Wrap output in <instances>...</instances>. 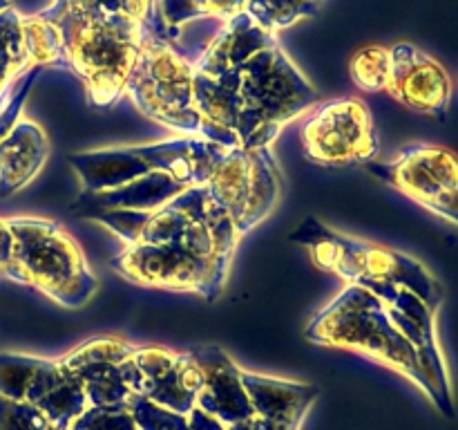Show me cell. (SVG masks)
Instances as JSON below:
<instances>
[{
  "label": "cell",
  "instance_id": "2e32d148",
  "mask_svg": "<svg viewBox=\"0 0 458 430\" xmlns=\"http://www.w3.org/2000/svg\"><path fill=\"white\" fill-rule=\"evenodd\" d=\"M134 363L141 372L143 397L179 415H191L204 388V372L191 352L137 345Z\"/></svg>",
  "mask_w": 458,
  "mask_h": 430
},
{
  "label": "cell",
  "instance_id": "30bf717a",
  "mask_svg": "<svg viewBox=\"0 0 458 430\" xmlns=\"http://www.w3.org/2000/svg\"><path fill=\"white\" fill-rule=\"evenodd\" d=\"M365 170L458 227V152L438 143H411L394 159L369 161Z\"/></svg>",
  "mask_w": 458,
  "mask_h": 430
},
{
  "label": "cell",
  "instance_id": "cb8c5ba5",
  "mask_svg": "<svg viewBox=\"0 0 458 430\" xmlns=\"http://www.w3.org/2000/svg\"><path fill=\"white\" fill-rule=\"evenodd\" d=\"M128 412L132 415L139 430H191L188 415H179V412L168 410V408L150 401L143 394H137L128 403Z\"/></svg>",
  "mask_w": 458,
  "mask_h": 430
},
{
  "label": "cell",
  "instance_id": "5bb4252c",
  "mask_svg": "<svg viewBox=\"0 0 458 430\" xmlns=\"http://www.w3.org/2000/svg\"><path fill=\"white\" fill-rule=\"evenodd\" d=\"M134 349L137 345L121 336H97L63 354L61 363L81 379L89 408L128 410V403L141 394Z\"/></svg>",
  "mask_w": 458,
  "mask_h": 430
},
{
  "label": "cell",
  "instance_id": "8992f818",
  "mask_svg": "<svg viewBox=\"0 0 458 430\" xmlns=\"http://www.w3.org/2000/svg\"><path fill=\"white\" fill-rule=\"evenodd\" d=\"M192 76L195 70L186 54L179 52L164 36L143 30L141 47L125 83V94H130L141 115L174 130L179 137L213 142V130L195 108Z\"/></svg>",
  "mask_w": 458,
  "mask_h": 430
},
{
  "label": "cell",
  "instance_id": "277c9868",
  "mask_svg": "<svg viewBox=\"0 0 458 430\" xmlns=\"http://www.w3.org/2000/svg\"><path fill=\"white\" fill-rule=\"evenodd\" d=\"M291 240L304 246L318 267L334 271L347 285L362 289L374 285L405 287L437 309H441L445 298L437 276L416 258L376 242L344 236L316 218L304 219L291 233Z\"/></svg>",
  "mask_w": 458,
  "mask_h": 430
},
{
  "label": "cell",
  "instance_id": "83f0119b",
  "mask_svg": "<svg viewBox=\"0 0 458 430\" xmlns=\"http://www.w3.org/2000/svg\"><path fill=\"white\" fill-rule=\"evenodd\" d=\"M250 430H300V424H280V421L259 419V417H250L249 419Z\"/></svg>",
  "mask_w": 458,
  "mask_h": 430
},
{
  "label": "cell",
  "instance_id": "7402d4cb",
  "mask_svg": "<svg viewBox=\"0 0 458 430\" xmlns=\"http://www.w3.org/2000/svg\"><path fill=\"white\" fill-rule=\"evenodd\" d=\"M322 0H249L246 13L271 34L298 22L300 18H311L320 9Z\"/></svg>",
  "mask_w": 458,
  "mask_h": 430
},
{
  "label": "cell",
  "instance_id": "ac0fdd59",
  "mask_svg": "<svg viewBox=\"0 0 458 430\" xmlns=\"http://www.w3.org/2000/svg\"><path fill=\"white\" fill-rule=\"evenodd\" d=\"M276 40V34L259 27L249 13L242 12L231 21H222L215 27L213 36L192 56V70L195 74L215 79V76H222L224 72L240 67L255 52L268 47Z\"/></svg>",
  "mask_w": 458,
  "mask_h": 430
},
{
  "label": "cell",
  "instance_id": "d6986e66",
  "mask_svg": "<svg viewBox=\"0 0 458 430\" xmlns=\"http://www.w3.org/2000/svg\"><path fill=\"white\" fill-rule=\"evenodd\" d=\"M47 157V133L36 121L18 119L0 139V197H12L30 186Z\"/></svg>",
  "mask_w": 458,
  "mask_h": 430
},
{
  "label": "cell",
  "instance_id": "603a6c76",
  "mask_svg": "<svg viewBox=\"0 0 458 430\" xmlns=\"http://www.w3.org/2000/svg\"><path fill=\"white\" fill-rule=\"evenodd\" d=\"M352 81L365 92H383L392 74V52L380 45L362 47L349 63Z\"/></svg>",
  "mask_w": 458,
  "mask_h": 430
},
{
  "label": "cell",
  "instance_id": "3957f363",
  "mask_svg": "<svg viewBox=\"0 0 458 430\" xmlns=\"http://www.w3.org/2000/svg\"><path fill=\"white\" fill-rule=\"evenodd\" d=\"M304 336L322 348L360 354L378 366L405 376L428 397V381L407 336L371 291L358 285L344 289L309 321Z\"/></svg>",
  "mask_w": 458,
  "mask_h": 430
},
{
  "label": "cell",
  "instance_id": "8fae6325",
  "mask_svg": "<svg viewBox=\"0 0 458 430\" xmlns=\"http://www.w3.org/2000/svg\"><path fill=\"white\" fill-rule=\"evenodd\" d=\"M300 137L304 157L318 166L369 164L380 152L374 116L358 97L318 103L304 119Z\"/></svg>",
  "mask_w": 458,
  "mask_h": 430
},
{
  "label": "cell",
  "instance_id": "9a60e30c",
  "mask_svg": "<svg viewBox=\"0 0 458 430\" xmlns=\"http://www.w3.org/2000/svg\"><path fill=\"white\" fill-rule=\"evenodd\" d=\"M389 52L392 74L387 92L410 110L438 121L447 119L454 88L445 67L411 43H398Z\"/></svg>",
  "mask_w": 458,
  "mask_h": 430
},
{
  "label": "cell",
  "instance_id": "484cf974",
  "mask_svg": "<svg viewBox=\"0 0 458 430\" xmlns=\"http://www.w3.org/2000/svg\"><path fill=\"white\" fill-rule=\"evenodd\" d=\"M70 430H139L128 410H107V408H88Z\"/></svg>",
  "mask_w": 458,
  "mask_h": 430
},
{
  "label": "cell",
  "instance_id": "ba28073f",
  "mask_svg": "<svg viewBox=\"0 0 458 430\" xmlns=\"http://www.w3.org/2000/svg\"><path fill=\"white\" fill-rule=\"evenodd\" d=\"M213 215L226 218L242 237L276 211L282 195V170L273 148H231L210 179L199 186Z\"/></svg>",
  "mask_w": 458,
  "mask_h": 430
},
{
  "label": "cell",
  "instance_id": "6da1fadb",
  "mask_svg": "<svg viewBox=\"0 0 458 430\" xmlns=\"http://www.w3.org/2000/svg\"><path fill=\"white\" fill-rule=\"evenodd\" d=\"M231 72L240 148H271L282 128L318 106L320 94L295 67L280 40L259 49Z\"/></svg>",
  "mask_w": 458,
  "mask_h": 430
},
{
  "label": "cell",
  "instance_id": "7c38bea8",
  "mask_svg": "<svg viewBox=\"0 0 458 430\" xmlns=\"http://www.w3.org/2000/svg\"><path fill=\"white\" fill-rule=\"evenodd\" d=\"M226 152L228 148L204 139L199 150L177 168L146 175L114 191L81 193L79 200L70 206V213H74L76 218H89L98 211H155L191 188L208 182Z\"/></svg>",
  "mask_w": 458,
  "mask_h": 430
},
{
  "label": "cell",
  "instance_id": "d4e9b609",
  "mask_svg": "<svg viewBox=\"0 0 458 430\" xmlns=\"http://www.w3.org/2000/svg\"><path fill=\"white\" fill-rule=\"evenodd\" d=\"M49 426L34 406L0 394V430H49Z\"/></svg>",
  "mask_w": 458,
  "mask_h": 430
},
{
  "label": "cell",
  "instance_id": "44dd1931",
  "mask_svg": "<svg viewBox=\"0 0 458 430\" xmlns=\"http://www.w3.org/2000/svg\"><path fill=\"white\" fill-rule=\"evenodd\" d=\"M246 7L249 0H157V12L168 30H179L199 18L231 21Z\"/></svg>",
  "mask_w": 458,
  "mask_h": 430
},
{
  "label": "cell",
  "instance_id": "e0dca14e",
  "mask_svg": "<svg viewBox=\"0 0 458 430\" xmlns=\"http://www.w3.org/2000/svg\"><path fill=\"white\" fill-rule=\"evenodd\" d=\"M188 352L195 357L204 372V388L197 397V406L206 415L215 417L224 426L237 424L255 417L249 392L242 381V367L219 345H195Z\"/></svg>",
  "mask_w": 458,
  "mask_h": 430
},
{
  "label": "cell",
  "instance_id": "4316f807",
  "mask_svg": "<svg viewBox=\"0 0 458 430\" xmlns=\"http://www.w3.org/2000/svg\"><path fill=\"white\" fill-rule=\"evenodd\" d=\"M12 228H9L7 218H0V278H3V280H12Z\"/></svg>",
  "mask_w": 458,
  "mask_h": 430
},
{
  "label": "cell",
  "instance_id": "9c48e42d",
  "mask_svg": "<svg viewBox=\"0 0 458 430\" xmlns=\"http://www.w3.org/2000/svg\"><path fill=\"white\" fill-rule=\"evenodd\" d=\"M0 394L34 406L58 430H70L89 408L83 383L61 358L0 352Z\"/></svg>",
  "mask_w": 458,
  "mask_h": 430
},
{
  "label": "cell",
  "instance_id": "52a82bcc",
  "mask_svg": "<svg viewBox=\"0 0 458 430\" xmlns=\"http://www.w3.org/2000/svg\"><path fill=\"white\" fill-rule=\"evenodd\" d=\"M233 258L213 236H206L168 245H125L112 258V269L137 287L192 291L213 303L226 287Z\"/></svg>",
  "mask_w": 458,
  "mask_h": 430
},
{
  "label": "cell",
  "instance_id": "f1b7e54d",
  "mask_svg": "<svg viewBox=\"0 0 458 430\" xmlns=\"http://www.w3.org/2000/svg\"><path fill=\"white\" fill-rule=\"evenodd\" d=\"M7 7H12V0H0V12H3V9H7Z\"/></svg>",
  "mask_w": 458,
  "mask_h": 430
},
{
  "label": "cell",
  "instance_id": "f546056e",
  "mask_svg": "<svg viewBox=\"0 0 458 430\" xmlns=\"http://www.w3.org/2000/svg\"><path fill=\"white\" fill-rule=\"evenodd\" d=\"M49 430H58V428H54V426H49Z\"/></svg>",
  "mask_w": 458,
  "mask_h": 430
},
{
  "label": "cell",
  "instance_id": "4fadbf2b",
  "mask_svg": "<svg viewBox=\"0 0 458 430\" xmlns=\"http://www.w3.org/2000/svg\"><path fill=\"white\" fill-rule=\"evenodd\" d=\"M204 139L174 137L146 146L106 148V150L72 152L67 164L83 184V193L114 191L125 184L159 170H173L195 155Z\"/></svg>",
  "mask_w": 458,
  "mask_h": 430
},
{
  "label": "cell",
  "instance_id": "ffe728a7",
  "mask_svg": "<svg viewBox=\"0 0 458 430\" xmlns=\"http://www.w3.org/2000/svg\"><path fill=\"white\" fill-rule=\"evenodd\" d=\"M242 381H244V388L249 392L255 417L280 421V424L302 426L304 417L320 394L318 385L313 383L264 376L258 372L244 370V367H242Z\"/></svg>",
  "mask_w": 458,
  "mask_h": 430
},
{
  "label": "cell",
  "instance_id": "7a4b0ae2",
  "mask_svg": "<svg viewBox=\"0 0 458 430\" xmlns=\"http://www.w3.org/2000/svg\"><path fill=\"white\" fill-rule=\"evenodd\" d=\"M56 30L63 49V70L79 76L97 108L114 106L125 94L143 25L125 13L114 16H58L38 12Z\"/></svg>",
  "mask_w": 458,
  "mask_h": 430
},
{
  "label": "cell",
  "instance_id": "5b68a950",
  "mask_svg": "<svg viewBox=\"0 0 458 430\" xmlns=\"http://www.w3.org/2000/svg\"><path fill=\"white\" fill-rule=\"evenodd\" d=\"M7 224L13 237L12 282L31 287L67 309L94 298L98 278L61 224L45 218H7Z\"/></svg>",
  "mask_w": 458,
  "mask_h": 430
}]
</instances>
